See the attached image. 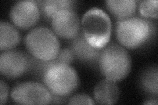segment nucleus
I'll list each match as a JSON object with an SVG mask.
<instances>
[{"label":"nucleus","instance_id":"1","mask_svg":"<svg viewBox=\"0 0 158 105\" xmlns=\"http://www.w3.org/2000/svg\"><path fill=\"white\" fill-rule=\"evenodd\" d=\"M156 27L150 20L132 17L117 23L115 34L123 47L135 49L144 46L154 36Z\"/></svg>","mask_w":158,"mask_h":105},{"label":"nucleus","instance_id":"10","mask_svg":"<svg viewBox=\"0 0 158 105\" xmlns=\"http://www.w3.org/2000/svg\"><path fill=\"white\" fill-rule=\"evenodd\" d=\"M70 49L74 57L82 63L91 65H98L102 49L91 46L84 36L82 30L78 36L72 39Z\"/></svg>","mask_w":158,"mask_h":105},{"label":"nucleus","instance_id":"13","mask_svg":"<svg viewBox=\"0 0 158 105\" xmlns=\"http://www.w3.org/2000/svg\"><path fill=\"white\" fill-rule=\"evenodd\" d=\"M21 42V35L15 25L7 21L0 22V49L7 51L15 47Z\"/></svg>","mask_w":158,"mask_h":105},{"label":"nucleus","instance_id":"19","mask_svg":"<svg viewBox=\"0 0 158 105\" xmlns=\"http://www.w3.org/2000/svg\"><path fill=\"white\" fill-rule=\"evenodd\" d=\"M9 95V87L7 83L1 79L0 81V104H3L7 101Z\"/></svg>","mask_w":158,"mask_h":105},{"label":"nucleus","instance_id":"3","mask_svg":"<svg viewBox=\"0 0 158 105\" xmlns=\"http://www.w3.org/2000/svg\"><path fill=\"white\" fill-rule=\"evenodd\" d=\"M82 32L87 42L98 49L108 44L112 32V24L108 14L102 9L93 7L84 14Z\"/></svg>","mask_w":158,"mask_h":105},{"label":"nucleus","instance_id":"8","mask_svg":"<svg viewBox=\"0 0 158 105\" xmlns=\"http://www.w3.org/2000/svg\"><path fill=\"white\" fill-rule=\"evenodd\" d=\"M38 1L26 0L15 3L10 11V18L15 26L22 30L33 27L40 17Z\"/></svg>","mask_w":158,"mask_h":105},{"label":"nucleus","instance_id":"7","mask_svg":"<svg viewBox=\"0 0 158 105\" xmlns=\"http://www.w3.org/2000/svg\"><path fill=\"white\" fill-rule=\"evenodd\" d=\"M31 56L17 49L4 51L0 56V72L5 77L17 78L30 71Z\"/></svg>","mask_w":158,"mask_h":105},{"label":"nucleus","instance_id":"16","mask_svg":"<svg viewBox=\"0 0 158 105\" xmlns=\"http://www.w3.org/2000/svg\"><path fill=\"white\" fill-rule=\"evenodd\" d=\"M157 0H144L141 1L139 4V11L144 18H157Z\"/></svg>","mask_w":158,"mask_h":105},{"label":"nucleus","instance_id":"11","mask_svg":"<svg viewBox=\"0 0 158 105\" xmlns=\"http://www.w3.org/2000/svg\"><path fill=\"white\" fill-rule=\"evenodd\" d=\"M93 95L98 104H114L119 98L120 91L116 82L106 78L96 84Z\"/></svg>","mask_w":158,"mask_h":105},{"label":"nucleus","instance_id":"18","mask_svg":"<svg viewBox=\"0 0 158 105\" xmlns=\"http://www.w3.org/2000/svg\"><path fill=\"white\" fill-rule=\"evenodd\" d=\"M56 58L59 63L70 64L75 57L70 48H64L60 50Z\"/></svg>","mask_w":158,"mask_h":105},{"label":"nucleus","instance_id":"2","mask_svg":"<svg viewBox=\"0 0 158 105\" xmlns=\"http://www.w3.org/2000/svg\"><path fill=\"white\" fill-rule=\"evenodd\" d=\"M129 53L119 44L109 43L102 49L98 66L106 78L114 82L125 79L131 69Z\"/></svg>","mask_w":158,"mask_h":105},{"label":"nucleus","instance_id":"5","mask_svg":"<svg viewBox=\"0 0 158 105\" xmlns=\"http://www.w3.org/2000/svg\"><path fill=\"white\" fill-rule=\"evenodd\" d=\"M42 81L52 93L61 97H69L79 84L75 69L70 64L61 63L52 64L44 73Z\"/></svg>","mask_w":158,"mask_h":105},{"label":"nucleus","instance_id":"15","mask_svg":"<svg viewBox=\"0 0 158 105\" xmlns=\"http://www.w3.org/2000/svg\"><path fill=\"white\" fill-rule=\"evenodd\" d=\"M158 67L156 64L151 65L142 71L139 78L142 89L153 96L157 95Z\"/></svg>","mask_w":158,"mask_h":105},{"label":"nucleus","instance_id":"9","mask_svg":"<svg viewBox=\"0 0 158 105\" xmlns=\"http://www.w3.org/2000/svg\"><path fill=\"white\" fill-rule=\"evenodd\" d=\"M52 31L57 36L73 39L81 31V22L74 9H65L58 12L51 19Z\"/></svg>","mask_w":158,"mask_h":105},{"label":"nucleus","instance_id":"12","mask_svg":"<svg viewBox=\"0 0 158 105\" xmlns=\"http://www.w3.org/2000/svg\"><path fill=\"white\" fill-rule=\"evenodd\" d=\"M106 4L109 11L118 21L133 17L137 7L135 0H108Z\"/></svg>","mask_w":158,"mask_h":105},{"label":"nucleus","instance_id":"20","mask_svg":"<svg viewBox=\"0 0 158 105\" xmlns=\"http://www.w3.org/2000/svg\"><path fill=\"white\" fill-rule=\"evenodd\" d=\"M52 97V101L51 104H64L66 103L65 101H67V98L68 97H61L57 95L53 94Z\"/></svg>","mask_w":158,"mask_h":105},{"label":"nucleus","instance_id":"4","mask_svg":"<svg viewBox=\"0 0 158 105\" xmlns=\"http://www.w3.org/2000/svg\"><path fill=\"white\" fill-rule=\"evenodd\" d=\"M24 44L32 57L42 61L55 59L61 50L60 42L55 33L44 26L32 29L24 38Z\"/></svg>","mask_w":158,"mask_h":105},{"label":"nucleus","instance_id":"17","mask_svg":"<svg viewBox=\"0 0 158 105\" xmlns=\"http://www.w3.org/2000/svg\"><path fill=\"white\" fill-rule=\"evenodd\" d=\"M69 104H94L92 99L86 94H77L69 99Z\"/></svg>","mask_w":158,"mask_h":105},{"label":"nucleus","instance_id":"14","mask_svg":"<svg viewBox=\"0 0 158 105\" xmlns=\"http://www.w3.org/2000/svg\"><path fill=\"white\" fill-rule=\"evenodd\" d=\"M41 13L48 20H51L58 12L65 9H74L77 2L72 0H45L38 1Z\"/></svg>","mask_w":158,"mask_h":105},{"label":"nucleus","instance_id":"6","mask_svg":"<svg viewBox=\"0 0 158 105\" xmlns=\"http://www.w3.org/2000/svg\"><path fill=\"white\" fill-rule=\"evenodd\" d=\"M13 101L20 104H51L52 95L47 87L33 81L17 83L11 91Z\"/></svg>","mask_w":158,"mask_h":105},{"label":"nucleus","instance_id":"21","mask_svg":"<svg viewBox=\"0 0 158 105\" xmlns=\"http://www.w3.org/2000/svg\"><path fill=\"white\" fill-rule=\"evenodd\" d=\"M144 104H154L157 105L158 104L157 98V97H150L149 99L146 100V101L144 103Z\"/></svg>","mask_w":158,"mask_h":105}]
</instances>
